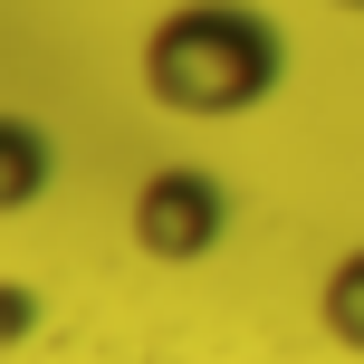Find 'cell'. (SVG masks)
Listing matches in <instances>:
<instances>
[{"instance_id": "cell-1", "label": "cell", "mask_w": 364, "mask_h": 364, "mask_svg": "<svg viewBox=\"0 0 364 364\" xmlns=\"http://www.w3.org/2000/svg\"><path fill=\"white\" fill-rule=\"evenodd\" d=\"M134 77L182 125H240L288 87V29L259 0H173L134 38Z\"/></svg>"}, {"instance_id": "cell-2", "label": "cell", "mask_w": 364, "mask_h": 364, "mask_svg": "<svg viewBox=\"0 0 364 364\" xmlns=\"http://www.w3.org/2000/svg\"><path fill=\"white\" fill-rule=\"evenodd\" d=\"M125 240L154 269H201V259L230 240V182L211 164H154L125 201Z\"/></svg>"}, {"instance_id": "cell-3", "label": "cell", "mask_w": 364, "mask_h": 364, "mask_svg": "<svg viewBox=\"0 0 364 364\" xmlns=\"http://www.w3.org/2000/svg\"><path fill=\"white\" fill-rule=\"evenodd\" d=\"M48 182H58V134L38 125V115L0 106V220L38 211V201H48Z\"/></svg>"}, {"instance_id": "cell-4", "label": "cell", "mask_w": 364, "mask_h": 364, "mask_svg": "<svg viewBox=\"0 0 364 364\" xmlns=\"http://www.w3.org/2000/svg\"><path fill=\"white\" fill-rule=\"evenodd\" d=\"M316 326H326L346 355H364V240L346 259H326V278H316Z\"/></svg>"}, {"instance_id": "cell-5", "label": "cell", "mask_w": 364, "mask_h": 364, "mask_svg": "<svg viewBox=\"0 0 364 364\" xmlns=\"http://www.w3.org/2000/svg\"><path fill=\"white\" fill-rule=\"evenodd\" d=\"M19 336H38V288L29 278H0V346H19Z\"/></svg>"}, {"instance_id": "cell-6", "label": "cell", "mask_w": 364, "mask_h": 364, "mask_svg": "<svg viewBox=\"0 0 364 364\" xmlns=\"http://www.w3.org/2000/svg\"><path fill=\"white\" fill-rule=\"evenodd\" d=\"M326 10H346V19H364V0H326Z\"/></svg>"}]
</instances>
